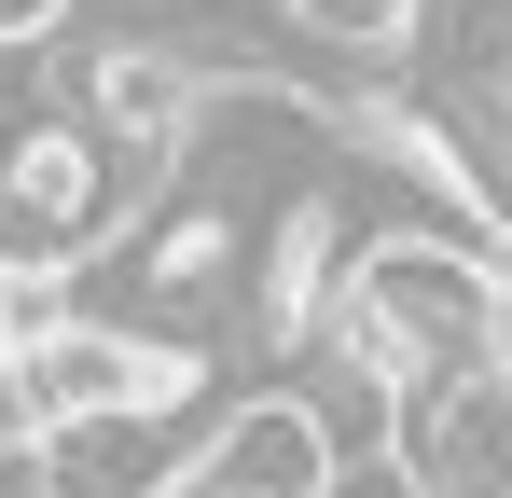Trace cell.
Here are the masks:
<instances>
[{
  "mask_svg": "<svg viewBox=\"0 0 512 498\" xmlns=\"http://www.w3.org/2000/svg\"><path fill=\"white\" fill-rule=\"evenodd\" d=\"M277 28H291V42H319V56H402L416 0H277Z\"/></svg>",
  "mask_w": 512,
  "mask_h": 498,
  "instance_id": "obj_4",
  "label": "cell"
},
{
  "mask_svg": "<svg viewBox=\"0 0 512 498\" xmlns=\"http://www.w3.org/2000/svg\"><path fill=\"white\" fill-rule=\"evenodd\" d=\"M28 319H42V291H28V277H0V346H14Z\"/></svg>",
  "mask_w": 512,
  "mask_h": 498,
  "instance_id": "obj_5",
  "label": "cell"
},
{
  "mask_svg": "<svg viewBox=\"0 0 512 498\" xmlns=\"http://www.w3.org/2000/svg\"><path fill=\"white\" fill-rule=\"evenodd\" d=\"M222 277H236V208H222V194L139 208V236H125V291H139V305H208Z\"/></svg>",
  "mask_w": 512,
  "mask_h": 498,
  "instance_id": "obj_3",
  "label": "cell"
},
{
  "mask_svg": "<svg viewBox=\"0 0 512 498\" xmlns=\"http://www.w3.org/2000/svg\"><path fill=\"white\" fill-rule=\"evenodd\" d=\"M319 485H333V429L291 402V388L222 402L180 443V471H167V498H319Z\"/></svg>",
  "mask_w": 512,
  "mask_h": 498,
  "instance_id": "obj_2",
  "label": "cell"
},
{
  "mask_svg": "<svg viewBox=\"0 0 512 498\" xmlns=\"http://www.w3.org/2000/svg\"><path fill=\"white\" fill-rule=\"evenodd\" d=\"M0 388L28 415V443H56V429H111L139 402H180V360H153L125 319H28L0 346Z\"/></svg>",
  "mask_w": 512,
  "mask_h": 498,
  "instance_id": "obj_1",
  "label": "cell"
}]
</instances>
